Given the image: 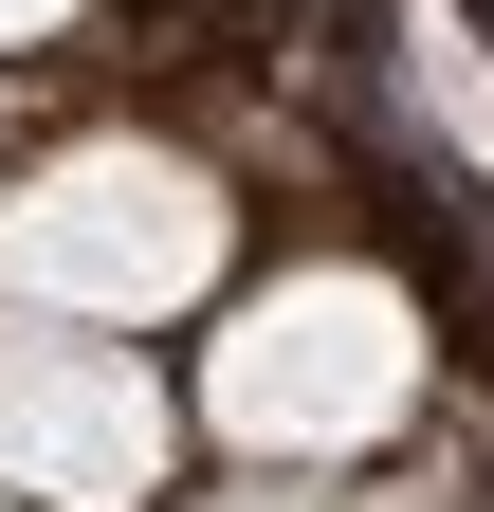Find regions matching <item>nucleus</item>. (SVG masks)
Returning <instances> with one entry per match:
<instances>
[{
    "mask_svg": "<svg viewBox=\"0 0 494 512\" xmlns=\"http://www.w3.org/2000/svg\"><path fill=\"white\" fill-rule=\"evenodd\" d=\"M238 256V183L165 128H92L0 183V311H55V330H165L202 311Z\"/></svg>",
    "mask_w": 494,
    "mask_h": 512,
    "instance_id": "1",
    "label": "nucleus"
},
{
    "mask_svg": "<svg viewBox=\"0 0 494 512\" xmlns=\"http://www.w3.org/2000/svg\"><path fill=\"white\" fill-rule=\"evenodd\" d=\"M421 311L403 275H366V256H293V275H257L220 311V348H202V421L238 439V458H293V476H330L366 458V439H403L421 421Z\"/></svg>",
    "mask_w": 494,
    "mask_h": 512,
    "instance_id": "2",
    "label": "nucleus"
},
{
    "mask_svg": "<svg viewBox=\"0 0 494 512\" xmlns=\"http://www.w3.org/2000/svg\"><path fill=\"white\" fill-rule=\"evenodd\" d=\"M165 458H183V403H165L147 348L0 311V494L19 512H147Z\"/></svg>",
    "mask_w": 494,
    "mask_h": 512,
    "instance_id": "3",
    "label": "nucleus"
},
{
    "mask_svg": "<svg viewBox=\"0 0 494 512\" xmlns=\"http://www.w3.org/2000/svg\"><path fill=\"white\" fill-rule=\"evenodd\" d=\"M202 512H403V494H202Z\"/></svg>",
    "mask_w": 494,
    "mask_h": 512,
    "instance_id": "4",
    "label": "nucleus"
},
{
    "mask_svg": "<svg viewBox=\"0 0 494 512\" xmlns=\"http://www.w3.org/2000/svg\"><path fill=\"white\" fill-rule=\"evenodd\" d=\"M92 19V0H0V55H19V37H74Z\"/></svg>",
    "mask_w": 494,
    "mask_h": 512,
    "instance_id": "5",
    "label": "nucleus"
},
{
    "mask_svg": "<svg viewBox=\"0 0 494 512\" xmlns=\"http://www.w3.org/2000/svg\"><path fill=\"white\" fill-rule=\"evenodd\" d=\"M0 512H19V494H0Z\"/></svg>",
    "mask_w": 494,
    "mask_h": 512,
    "instance_id": "6",
    "label": "nucleus"
}]
</instances>
